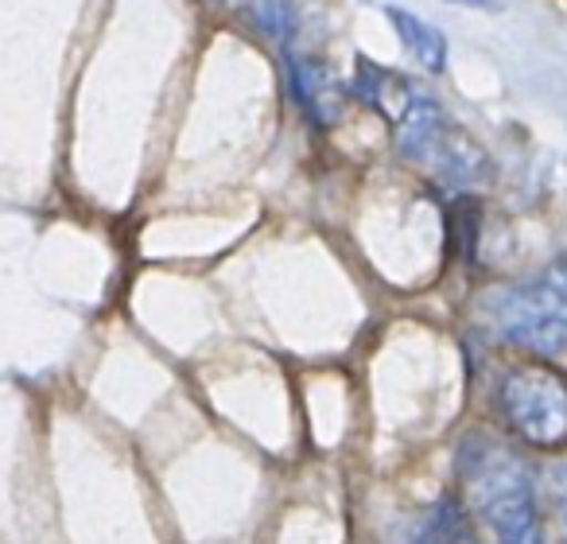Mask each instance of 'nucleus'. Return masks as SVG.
<instances>
[{
  "label": "nucleus",
  "instance_id": "obj_3",
  "mask_svg": "<svg viewBox=\"0 0 567 544\" xmlns=\"http://www.w3.org/2000/svg\"><path fill=\"white\" fill-rule=\"evenodd\" d=\"M497 404L517 440L536 451L567 448V373L544 362L509 366L497 389Z\"/></svg>",
  "mask_w": 567,
  "mask_h": 544
},
{
  "label": "nucleus",
  "instance_id": "obj_4",
  "mask_svg": "<svg viewBox=\"0 0 567 544\" xmlns=\"http://www.w3.org/2000/svg\"><path fill=\"white\" fill-rule=\"evenodd\" d=\"M416 164H427L435 175H443L447 183L471 187V183L489 179V156L451 121H443L432 133V141L424 144V152L416 156Z\"/></svg>",
  "mask_w": 567,
  "mask_h": 544
},
{
  "label": "nucleus",
  "instance_id": "obj_8",
  "mask_svg": "<svg viewBox=\"0 0 567 544\" xmlns=\"http://www.w3.org/2000/svg\"><path fill=\"white\" fill-rule=\"evenodd\" d=\"M451 544H478V541H471V536H463V533H458V536H455V541H451Z\"/></svg>",
  "mask_w": 567,
  "mask_h": 544
},
{
  "label": "nucleus",
  "instance_id": "obj_6",
  "mask_svg": "<svg viewBox=\"0 0 567 544\" xmlns=\"http://www.w3.org/2000/svg\"><path fill=\"white\" fill-rule=\"evenodd\" d=\"M389 20H393L396 35H401L404 48L416 55V63L424 66V71L440 74L443 66H447V40H443V32H435L432 24H424V20L404 9H389Z\"/></svg>",
  "mask_w": 567,
  "mask_h": 544
},
{
  "label": "nucleus",
  "instance_id": "obj_1",
  "mask_svg": "<svg viewBox=\"0 0 567 544\" xmlns=\"http://www.w3.org/2000/svg\"><path fill=\"white\" fill-rule=\"evenodd\" d=\"M489 331L502 342L556 358L567 350V260H551L525 285L497 288L482 300Z\"/></svg>",
  "mask_w": 567,
  "mask_h": 544
},
{
  "label": "nucleus",
  "instance_id": "obj_9",
  "mask_svg": "<svg viewBox=\"0 0 567 544\" xmlns=\"http://www.w3.org/2000/svg\"><path fill=\"white\" fill-rule=\"evenodd\" d=\"M455 4H489V0H455Z\"/></svg>",
  "mask_w": 567,
  "mask_h": 544
},
{
  "label": "nucleus",
  "instance_id": "obj_5",
  "mask_svg": "<svg viewBox=\"0 0 567 544\" xmlns=\"http://www.w3.org/2000/svg\"><path fill=\"white\" fill-rule=\"evenodd\" d=\"M292 90L300 97V105L311 113V121L331 125L342 113V86L334 82V74L319 63H292Z\"/></svg>",
  "mask_w": 567,
  "mask_h": 544
},
{
  "label": "nucleus",
  "instance_id": "obj_2",
  "mask_svg": "<svg viewBox=\"0 0 567 544\" xmlns=\"http://www.w3.org/2000/svg\"><path fill=\"white\" fill-rule=\"evenodd\" d=\"M466 490L474 513L494 528L502 544H544L533 474L513 451L486 448L474 455L466 466Z\"/></svg>",
  "mask_w": 567,
  "mask_h": 544
},
{
  "label": "nucleus",
  "instance_id": "obj_7",
  "mask_svg": "<svg viewBox=\"0 0 567 544\" xmlns=\"http://www.w3.org/2000/svg\"><path fill=\"white\" fill-rule=\"evenodd\" d=\"M257 24L265 28L272 40H292L296 32V12L288 0H257Z\"/></svg>",
  "mask_w": 567,
  "mask_h": 544
}]
</instances>
